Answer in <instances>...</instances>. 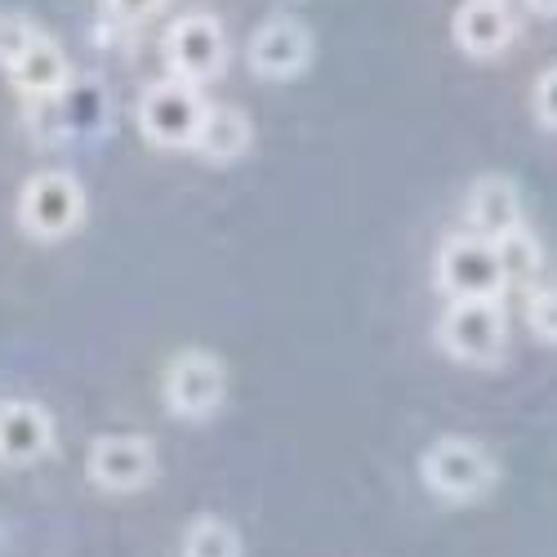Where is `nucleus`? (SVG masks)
<instances>
[{"mask_svg":"<svg viewBox=\"0 0 557 557\" xmlns=\"http://www.w3.org/2000/svg\"><path fill=\"white\" fill-rule=\"evenodd\" d=\"M437 286L450 299H499L508 290V272L499 246L478 232H455L437 250Z\"/></svg>","mask_w":557,"mask_h":557,"instance_id":"3","label":"nucleus"},{"mask_svg":"<svg viewBox=\"0 0 557 557\" xmlns=\"http://www.w3.org/2000/svg\"><path fill=\"white\" fill-rule=\"evenodd\" d=\"M206 108L210 103L201 95V85L165 76V81H152L144 89V99H138V129L157 148H193L206 121Z\"/></svg>","mask_w":557,"mask_h":557,"instance_id":"2","label":"nucleus"},{"mask_svg":"<svg viewBox=\"0 0 557 557\" xmlns=\"http://www.w3.org/2000/svg\"><path fill=\"white\" fill-rule=\"evenodd\" d=\"M527 326L535 331V339L557 344V286H540L527 295Z\"/></svg>","mask_w":557,"mask_h":557,"instance_id":"18","label":"nucleus"},{"mask_svg":"<svg viewBox=\"0 0 557 557\" xmlns=\"http://www.w3.org/2000/svg\"><path fill=\"white\" fill-rule=\"evenodd\" d=\"M455 45L473 59H495L518 36V14L508 0H463L455 10Z\"/></svg>","mask_w":557,"mask_h":557,"instance_id":"11","label":"nucleus"},{"mask_svg":"<svg viewBox=\"0 0 557 557\" xmlns=\"http://www.w3.org/2000/svg\"><path fill=\"white\" fill-rule=\"evenodd\" d=\"M165 63L178 81L188 85H206L223 72L227 63V36L219 27V18L210 14H183L178 23H170L165 32Z\"/></svg>","mask_w":557,"mask_h":557,"instance_id":"7","label":"nucleus"},{"mask_svg":"<svg viewBox=\"0 0 557 557\" xmlns=\"http://www.w3.org/2000/svg\"><path fill=\"white\" fill-rule=\"evenodd\" d=\"M14 89L23 99L40 103V99H59L67 95V85H72V67H67V54L59 50V40L50 36H40L36 45H27V50L5 67Z\"/></svg>","mask_w":557,"mask_h":557,"instance_id":"13","label":"nucleus"},{"mask_svg":"<svg viewBox=\"0 0 557 557\" xmlns=\"http://www.w3.org/2000/svg\"><path fill=\"white\" fill-rule=\"evenodd\" d=\"M246 544L237 535V527L214 518V513H201L188 522L183 531V544H178V557H242Z\"/></svg>","mask_w":557,"mask_h":557,"instance_id":"15","label":"nucleus"},{"mask_svg":"<svg viewBox=\"0 0 557 557\" xmlns=\"http://www.w3.org/2000/svg\"><path fill=\"white\" fill-rule=\"evenodd\" d=\"M527 10H535L544 18H557V0H527Z\"/></svg>","mask_w":557,"mask_h":557,"instance_id":"21","label":"nucleus"},{"mask_svg":"<svg viewBox=\"0 0 557 557\" xmlns=\"http://www.w3.org/2000/svg\"><path fill=\"white\" fill-rule=\"evenodd\" d=\"M246 59L268 81H290L312 63V36H308V27L299 18H268L250 36Z\"/></svg>","mask_w":557,"mask_h":557,"instance_id":"9","label":"nucleus"},{"mask_svg":"<svg viewBox=\"0 0 557 557\" xmlns=\"http://www.w3.org/2000/svg\"><path fill=\"white\" fill-rule=\"evenodd\" d=\"M531 103H535L540 125L557 129V67L540 72V81H535V89H531Z\"/></svg>","mask_w":557,"mask_h":557,"instance_id":"19","label":"nucleus"},{"mask_svg":"<svg viewBox=\"0 0 557 557\" xmlns=\"http://www.w3.org/2000/svg\"><path fill=\"white\" fill-rule=\"evenodd\" d=\"M161 5H165V0H108L112 18H121V23H144V18H152Z\"/></svg>","mask_w":557,"mask_h":557,"instance_id":"20","label":"nucleus"},{"mask_svg":"<svg viewBox=\"0 0 557 557\" xmlns=\"http://www.w3.org/2000/svg\"><path fill=\"white\" fill-rule=\"evenodd\" d=\"M45 32L23 14H0V67H10L27 45H36Z\"/></svg>","mask_w":557,"mask_h":557,"instance_id":"17","label":"nucleus"},{"mask_svg":"<svg viewBox=\"0 0 557 557\" xmlns=\"http://www.w3.org/2000/svg\"><path fill=\"white\" fill-rule=\"evenodd\" d=\"M437 344L463 366H491L508 344V312L499 299H450L437 321Z\"/></svg>","mask_w":557,"mask_h":557,"instance_id":"4","label":"nucleus"},{"mask_svg":"<svg viewBox=\"0 0 557 557\" xmlns=\"http://www.w3.org/2000/svg\"><path fill=\"white\" fill-rule=\"evenodd\" d=\"M518 227H527V206H522L518 183L504 174H482L469 188V232L499 242Z\"/></svg>","mask_w":557,"mask_h":557,"instance_id":"12","label":"nucleus"},{"mask_svg":"<svg viewBox=\"0 0 557 557\" xmlns=\"http://www.w3.org/2000/svg\"><path fill=\"white\" fill-rule=\"evenodd\" d=\"M495 246H499V259H504L508 282H531V276L540 272V263H544V250H540V242L531 237V227L508 232V237H499Z\"/></svg>","mask_w":557,"mask_h":557,"instance_id":"16","label":"nucleus"},{"mask_svg":"<svg viewBox=\"0 0 557 557\" xmlns=\"http://www.w3.org/2000/svg\"><path fill=\"white\" fill-rule=\"evenodd\" d=\"M85 219V188L67 170H40L18 193V223L36 242H59Z\"/></svg>","mask_w":557,"mask_h":557,"instance_id":"5","label":"nucleus"},{"mask_svg":"<svg viewBox=\"0 0 557 557\" xmlns=\"http://www.w3.org/2000/svg\"><path fill=\"white\" fill-rule=\"evenodd\" d=\"M420 478L446 504H478L495 491L499 463L478 437H437L420 455Z\"/></svg>","mask_w":557,"mask_h":557,"instance_id":"1","label":"nucleus"},{"mask_svg":"<svg viewBox=\"0 0 557 557\" xmlns=\"http://www.w3.org/2000/svg\"><path fill=\"white\" fill-rule=\"evenodd\" d=\"M54 450V420L50 410L36 401H0V463L10 469H27V463L45 459Z\"/></svg>","mask_w":557,"mask_h":557,"instance_id":"10","label":"nucleus"},{"mask_svg":"<svg viewBox=\"0 0 557 557\" xmlns=\"http://www.w3.org/2000/svg\"><path fill=\"white\" fill-rule=\"evenodd\" d=\"M165 406L178 420H210L227 397V370L214 352L188 348L165 366Z\"/></svg>","mask_w":557,"mask_h":557,"instance_id":"6","label":"nucleus"},{"mask_svg":"<svg viewBox=\"0 0 557 557\" xmlns=\"http://www.w3.org/2000/svg\"><path fill=\"white\" fill-rule=\"evenodd\" d=\"M246 148H250V116L232 103H210L193 152L210 165H223V161H237Z\"/></svg>","mask_w":557,"mask_h":557,"instance_id":"14","label":"nucleus"},{"mask_svg":"<svg viewBox=\"0 0 557 557\" xmlns=\"http://www.w3.org/2000/svg\"><path fill=\"white\" fill-rule=\"evenodd\" d=\"M85 473L95 486L112 491V495H129V491H144L157 478V446L138 433H108L95 437L85 459Z\"/></svg>","mask_w":557,"mask_h":557,"instance_id":"8","label":"nucleus"}]
</instances>
